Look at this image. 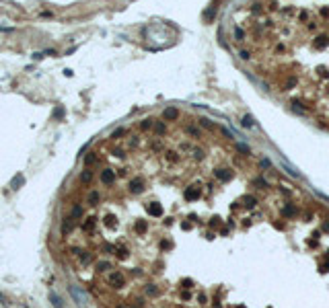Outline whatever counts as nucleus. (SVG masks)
<instances>
[{
	"mask_svg": "<svg viewBox=\"0 0 329 308\" xmlns=\"http://www.w3.org/2000/svg\"><path fill=\"white\" fill-rule=\"evenodd\" d=\"M101 181L105 183V185H111V183L115 181V175H113V171H103V173H101Z\"/></svg>",
	"mask_w": 329,
	"mask_h": 308,
	"instance_id": "nucleus-1",
	"label": "nucleus"
},
{
	"mask_svg": "<svg viewBox=\"0 0 329 308\" xmlns=\"http://www.w3.org/2000/svg\"><path fill=\"white\" fill-rule=\"evenodd\" d=\"M148 212H150L152 216H160V214H163V207H160L159 203H150L148 205Z\"/></svg>",
	"mask_w": 329,
	"mask_h": 308,
	"instance_id": "nucleus-2",
	"label": "nucleus"
},
{
	"mask_svg": "<svg viewBox=\"0 0 329 308\" xmlns=\"http://www.w3.org/2000/svg\"><path fill=\"white\" fill-rule=\"evenodd\" d=\"M198 197H200V191H198V189L191 187V189H187V191H185V199L191 201V199H198Z\"/></svg>",
	"mask_w": 329,
	"mask_h": 308,
	"instance_id": "nucleus-3",
	"label": "nucleus"
},
{
	"mask_svg": "<svg viewBox=\"0 0 329 308\" xmlns=\"http://www.w3.org/2000/svg\"><path fill=\"white\" fill-rule=\"evenodd\" d=\"M315 45L319 47V49H325V47L329 45V39L327 37H317V41H315Z\"/></svg>",
	"mask_w": 329,
	"mask_h": 308,
	"instance_id": "nucleus-4",
	"label": "nucleus"
},
{
	"mask_svg": "<svg viewBox=\"0 0 329 308\" xmlns=\"http://www.w3.org/2000/svg\"><path fill=\"white\" fill-rule=\"evenodd\" d=\"M216 177L220 179V181H228V179L233 177V175H230V173H226L224 169H220V171H216Z\"/></svg>",
	"mask_w": 329,
	"mask_h": 308,
	"instance_id": "nucleus-5",
	"label": "nucleus"
},
{
	"mask_svg": "<svg viewBox=\"0 0 329 308\" xmlns=\"http://www.w3.org/2000/svg\"><path fill=\"white\" fill-rule=\"evenodd\" d=\"M177 109H167V111H164V117H167V119H177Z\"/></svg>",
	"mask_w": 329,
	"mask_h": 308,
	"instance_id": "nucleus-6",
	"label": "nucleus"
},
{
	"mask_svg": "<svg viewBox=\"0 0 329 308\" xmlns=\"http://www.w3.org/2000/svg\"><path fill=\"white\" fill-rule=\"evenodd\" d=\"M243 126H245V127H249V126H253V119H251V117H245V121H243Z\"/></svg>",
	"mask_w": 329,
	"mask_h": 308,
	"instance_id": "nucleus-7",
	"label": "nucleus"
}]
</instances>
